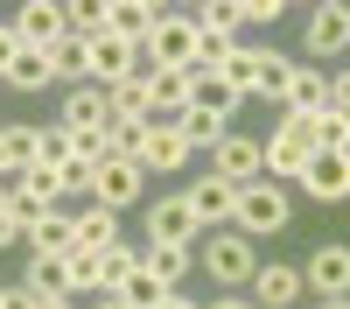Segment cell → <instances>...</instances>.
<instances>
[{
    "label": "cell",
    "instance_id": "cell-42",
    "mask_svg": "<svg viewBox=\"0 0 350 309\" xmlns=\"http://www.w3.org/2000/svg\"><path fill=\"white\" fill-rule=\"evenodd\" d=\"M161 309H203V302H189V295H175V288H168V295H161Z\"/></svg>",
    "mask_w": 350,
    "mask_h": 309
},
{
    "label": "cell",
    "instance_id": "cell-4",
    "mask_svg": "<svg viewBox=\"0 0 350 309\" xmlns=\"http://www.w3.org/2000/svg\"><path fill=\"white\" fill-rule=\"evenodd\" d=\"M140 56H148V71H196V21L161 8L148 42H140Z\"/></svg>",
    "mask_w": 350,
    "mask_h": 309
},
{
    "label": "cell",
    "instance_id": "cell-8",
    "mask_svg": "<svg viewBox=\"0 0 350 309\" xmlns=\"http://www.w3.org/2000/svg\"><path fill=\"white\" fill-rule=\"evenodd\" d=\"M8 28H14L21 49H56V42L70 36V21H64V8H56V0H28V8H14Z\"/></svg>",
    "mask_w": 350,
    "mask_h": 309
},
{
    "label": "cell",
    "instance_id": "cell-38",
    "mask_svg": "<svg viewBox=\"0 0 350 309\" xmlns=\"http://www.w3.org/2000/svg\"><path fill=\"white\" fill-rule=\"evenodd\" d=\"M14 56H21V42H14V28L0 21V77H8V64H14Z\"/></svg>",
    "mask_w": 350,
    "mask_h": 309
},
{
    "label": "cell",
    "instance_id": "cell-27",
    "mask_svg": "<svg viewBox=\"0 0 350 309\" xmlns=\"http://www.w3.org/2000/svg\"><path fill=\"white\" fill-rule=\"evenodd\" d=\"M49 71L70 77V84H92V36H64L49 49Z\"/></svg>",
    "mask_w": 350,
    "mask_h": 309
},
{
    "label": "cell",
    "instance_id": "cell-26",
    "mask_svg": "<svg viewBox=\"0 0 350 309\" xmlns=\"http://www.w3.org/2000/svg\"><path fill=\"white\" fill-rule=\"evenodd\" d=\"M64 295H105V260L98 253H64Z\"/></svg>",
    "mask_w": 350,
    "mask_h": 309
},
{
    "label": "cell",
    "instance_id": "cell-28",
    "mask_svg": "<svg viewBox=\"0 0 350 309\" xmlns=\"http://www.w3.org/2000/svg\"><path fill=\"white\" fill-rule=\"evenodd\" d=\"M0 84H14V92H49V84H56L49 49H21L14 64H8V77H0Z\"/></svg>",
    "mask_w": 350,
    "mask_h": 309
},
{
    "label": "cell",
    "instance_id": "cell-30",
    "mask_svg": "<svg viewBox=\"0 0 350 309\" xmlns=\"http://www.w3.org/2000/svg\"><path fill=\"white\" fill-rule=\"evenodd\" d=\"M140 267H148L154 281H168V288H175V281L189 274V246H175V239H154L148 253H140Z\"/></svg>",
    "mask_w": 350,
    "mask_h": 309
},
{
    "label": "cell",
    "instance_id": "cell-24",
    "mask_svg": "<svg viewBox=\"0 0 350 309\" xmlns=\"http://www.w3.org/2000/svg\"><path fill=\"white\" fill-rule=\"evenodd\" d=\"M175 134H183V140H189V155H196V148H203V155H211V148H217V140L231 134V120H217V112H211V106H189V112H175Z\"/></svg>",
    "mask_w": 350,
    "mask_h": 309
},
{
    "label": "cell",
    "instance_id": "cell-48",
    "mask_svg": "<svg viewBox=\"0 0 350 309\" xmlns=\"http://www.w3.org/2000/svg\"><path fill=\"white\" fill-rule=\"evenodd\" d=\"M0 295H8V288H0Z\"/></svg>",
    "mask_w": 350,
    "mask_h": 309
},
{
    "label": "cell",
    "instance_id": "cell-5",
    "mask_svg": "<svg viewBox=\"0 0 350 309\" xmlns=\"http://www.w3.org/2000/svg\"><path fill=\"white\" fill-rule=\"evenodd\" d=\"M308 127L301 120H280L273 127V140H259V176H273V183H295L301 169H308Z\"/></svg>",
    "mask_w": 350,
    "mask_h": 309
},
{
    "label": "cell",
    "instance_id": "cell-40",
    "mask_svg": "<svg viewBox=\"0 0 350 309\" xmlns=\"http://www.w3.org/2000/svg\"><path fill=\"white\" fill-rule=\"evenodd\" d=\"M14 239H21V225H14L8 211H0V246H14Z\"/></svg>",
    "mask_w": 350,
    "mask_h": 309
},
{
    "label": "cell",
    "instance_id": "cell-34",
    "mask_svg": "<svg viewBox=\"0 0 350 309\" xmlns=\"http://www.w3.org/2000/svg\"><path fill=\"white\" fill-rule=\"evenodd\" d=\"M196 106H211V112H217V120H231V112H239L245 99H239V92H231V84H224V77H196Z\"/></svg>",
    "mask_w": 350,
    "mask_h": 309
},
{
    "label": "cell",
    "instance_id": "cell-15",
    "mask_svg": "<svg viewBox=\"0 0 350 309\" xmlns=\"http://www.w3.org/2000/svg\"><path fill=\"white\" fill-rule=\"evenodd\" d=\"M315 204H343L350 197V155H308V169L295 176Z\"/></svg>",
    "mask_w": 350,
    "mask_h": 309
},
{
    "label": "cell",
    "instance_id": "cell-31",
    "mask_svg": "<svg viewBox=\"0 0 350 309\" xmlns=\"http://www.w3.org/2000/svg\"><path fill=\"white\" fill-rule=\"evenodd\" d=\"M112 295H120L126 309H161V295H168V281H154L148 267H133L126 281H120V288H112Z\"/></svg>",
    "mask_w": 350,
    "mask_h": 309
},
{
    "label": "cell",
    "instance_id": "cell-25",
    "mask_svg": "<svg viewBox=\"0 0 350 309\" xmlns=\"http://www.w3.org/2000/svg\"><path fill=\"white\" fill-rule=\"evenodd\" d=\"M105 120H148V71L105 84Z\"/></svg>",
    "mask_w": 350,
    "mask_h": 309
},
{
    "label": "cell",
    "instance_id": "cell-43",
    "mask_svg": "<svg viewBox=\"0 0 350 309\" xmlns=\"http://www.w3.org/2000/svg\"><path fill=\"white\" fill-rule=\"evenodd\" d=\"M315 309H350V295H315Z\"/></svg>",
    "mask_w": 350,
    "mask_h": 309
},
{
    "label": "cell",
    "instance_id": "cell-35",
    "mask_svg": "<svg viewBox=\"0 0 350 309\" xmlns=\"http://www.w3.org/2000/svg\"><path fill=\"white\" fill-rule=\"evenodd\" d=\"M98 260H105V295H112V288H120V281H126V274L140 267V253H133V246L120 239V246H105V253H98Z\"/></svg>",
    "mask_w": 350,
    "mask_h": 309
},
{
    "label": "cell",
    "instance_id": "cell-12",
    "mask_svg": "<svg viewBox=\"0 0 350 309\" xmlns=\"http://www.w3.org/2000/svg\"><path fill=\"white\" fill-rule=\"evenodd\" d=\"M196 106V71H148V120H175Z\"/></svg>",
    "mask_w": 350,
    "mask_h": 309
},
{
    "label": "cell",
    "instance_id": "cell-1",
    "mask_svg": "<svg viewBox=\"0 0 350 309\" xmlns=\"http://www.w3.org/2000/svg\"><path fill=\"white\" fill-rule=\"evenodd\" d=\"M239 99H273L280 106V84H287V56L280 49H259V42H239L224 56V71H217Z\"/></svg>",
    "mask_w": 350,
    "mask_h": 309
},
{
    "label": "cell",
    "instance_id": "cell-13",
    "mask_svg": "<svg viewBox=\"0 0 350 309\" xmlns=\"http://www.w3.org/2000/svg\"><path fill=\"white\" fill-rule=\"evenodd\" d=\"M323 106H329V71H301V64H287L280 112H287V120H308V112H323Z\"/></svg>",
    "mask_w": 350,
    "mask_h": 309
},
{
    "label": "cell",
    "instance_id": "cell-14",
    "mask_svg": "<svg viewBox=\"0 0 350 309\" xmlns=\"http://www.w3.org/2000/svg\"><path fill=\"white\" fill-rule=\"evenodd\" d=\"M245 288H252V309H295V302L308 295V281H301V267L280 260V267H259Z\"/></svg>",
    "mask_w": 350,
    "mask_h": 309
},
{
    "label": "cell",
    "instance_id": "cell-7",
    "mask_svg": "<svg viewBox=\"0 0 350 309\" xmlns=\"http://www.w3.org/2000/svg\"><path fill=\"white\" fill-rule=\"evenodd\" d=\"M133 162L148 169V176H175V169L189 162V140L175 134V120H148V127H140V148H133Z\"/></svg>",
    "mask_w": 350,
    "mask_h": 309
},
{
    "label": "cell",
    "instance_id": "cell-33",
    "mask_svg": "<svg viewBox=\"0 0 350 309\" xmlns=\"http://www.w3.org/2000/svg\"><path fill=\"white\" fill-rule=\"evenodd\" d=\"M64 140H70V162H77V169H98V162L112 155V134H105V127H92V134H64Z\"/></svg>",
    "mask_w": 350,
    "mask_h": 309
},
{
    "label": "cell",
    "instance_id": "cell-44",
    "mask_svg": "<svg viewBox=\"0 0 350 309\" xmlns=\"http://www.w3.org/2000/svg\"><path fill=\"white\" fill-rule=\"evenodd\" d=\"M36 309H70V295H42V302H36Z\"/></svg>",
    "mask_w": 350,
    "mask_h": 309
},
{
    "label": "cell",
    "instance_id": "cell-2",
    "mask_svg": "<svg viewBox=\"0 0 350 309\" xmlns=\"http://www.w3.org/2000/svg\"><path fill=\"white\" fill-rule=\"evenodd\" d=\"M287 218H295V204H287V190L280 183H239V211H231V232H245V239H273L287 232Z\"/></svg>",
    "mask_w": 350,
    "mask_h": 309
},
{
    "label": "cell",
    "instance_id": "cell-10",
    "mask_svg": "<svg viewBox=\"0 0 350 309\" xmlns=\"http://www.w3.org/2000/svg\"><path fill=\"white\" fill-rule=\"evenodd\" d=\"M301 42H308V56H343V49H350V8H343V0H323V8H308Z\"/></svg>",
    "mask_w": 350,
    "mask_h": 309
},
{
    "label": "cell",
    "instance_id": "cell-37",
    "mask_svg": "<svg viewBox=\"0 0 350 309\" xmlns=\"http://www.w3.org/2000/svg\"><path fill=\"white\" fill-rule=\"evenodd\" d=\"M329 106H336V112H350V71H336V77H329Z\"/></svg>",
    "mask_w": 350,
    "mask_h": 309
},
{
    "label": "cell",
    "instance_id": "cell-22",
    "mask_svg": "<svg viewBox=\"0 0 350 309\" xmlns=\"http://www.w3.org/2000/svg\"><path fill=\"white\" fill-rule=\"evenodd\" d=\"M56 127H64V134H92V127H105V92H98V84H70V99H64V112H56Z\"/></svg>",
    "mask_w": 350,
    "mask_h": 309
},
{
    "label": "cell",
    "instance_id": "cell-36",
    "mask_svg": "<svg viewBox=\"0 0 350 309\" xmlns=\"http://www.w3.org/2000/svg\"><path fill=\"white\" fill-rule=\"evenodd\" d=\"M287 8H280V0H245V8H239V28L252 21V28H267V21H280Z\"/></svg>",
    "mask_w": 350,
    "mask_h": 309
},
{
    "label": "cell",
    "instance_id": "cell-29",
    "mask_svg": "<svg viewBox=\"0 0 350 309\" xmlns=\"http://www.w3.org/2000/svg\"><path fill=\"white\" fill-rule=\"evenodd\" d=\"M77 246H84V253H105V246H120V211H105V204L77 211Z\"/></svg>",
    "mask_w": 350,
    "mask_h": 309
},
{
    "label": "cell",
    "instance_id": "cell-46",
    "mask_svg": "<svg viewBox=\"0 0 350 309\" xmlns=\"http://www.w3.org/2000/svg\"><path fill=\"white\" fill-rule=\"evenodd\" d=\"M0 211H8V183H0Z\"/></svg>",
    "mask_w": 350,
    "mask_h": 309
},
{
    "label": "cell",
    "instance_id": "cell-6",
    "mask_svg": "<svg viewBox=\"0 0 350 309\" xmlns=\"http://www.w3.org/2000/svg\"><path fill=\"white\" fill-rule=\"evenodd\" d=\"M140 183H148V169H140L133 155H105V162L92 169V204L126 211V204H140Z\"/></svg>",
    "mask_w": 350,
    "mask_h": 309
},
{
    "label": "cell",
    "instance_id": "cell-47",
    "mask_svg": "<svg viewBox=\"0 0 350 309\" xmlns=\"http://www.w3.org/2000/svg\"><path fill=\"white\" fill-rule=\"evenodd\" d=\"M0 127H8V120H0Z\"/></svg>",
    "mask_w": 350,
    "mask_h": 309
},
{
    "label": "cell",
    "instance_id": "cell-23",
    "mask_svg": "<svg viewBox=\"0 0 350 309\" xmlns=\"http://www.w3.org/2000/svg\"><path fill=\"white\" fill-rule=\"evenodd\" d=\"M308 148L315 155H350V112H336V106H323V112H308Z\"/></svg>",
    "mask_w": 350,
    "mask_h": 309
},
{
    "label": "cell",
    "instance_id": "cell-19",
    "mask_svg": "<svg viewBox=\"0 0 350 309\" xmlns=\"http://www.w3.org/2000/svg\"><path fill=\"white\" fill-rule=\"evenodd\" d=\"M28 246H36L42 260H64V253H77V218H70V211H42L36 225H28Z\"/></svg>",
    "mask_w": 350,
    "mask_h": 309
},
{
    "label": "cell",
    "instance_id": "cell-9",
    "mask_svg": "<svg viewBox=\"0 0 350 309\" xmlns=\"http://www.w3.org/2000/svg\"><path fill=\"white\" fill-rule=\"evenodd\" d=\"M183 197H189V211H196V232H224L231 211H239V183H224V176H203Z\"/></svg>",
    "mask_w": 350,
    "mask_h": 309
},
{
    "label": "cell",
    "instance_id": "cell-41",
    "mask_svg": "<svg viewBox=\"0 0 350 309\" xmlns=\"http://www.w3.org/2000/svg\"><path fill=\"white\" fill-rule=\"evenodd\" d=\"M203 309H252L245 295H217V302H203Z\"/></svg>",
    "mask_w": 350,
    "mask_h": 309
},
{
    "label": "cell",
    "instance_id": "cell-39",
    "mask_svg": "<svg viewBox=\"0 0 350 309\" xmlns=\"http://www.w3.org/2000/svg\"><path fill=\"white\" fill-rule=\"evenodd\" d=\"M0 309H36V295H28V288H8V295H0Z\"/></svg>",
    "mask_w": 350,
    "mask_h": 309
},
{
    "label": "cell",
    "instance_id": "cell-17",
    "mask_svg": "<svg viewBox=\"0 0 350 309\" xmlns=\"http://www.w3.org/2000/svg\"><path fill=\"white\" fill-rule=\"evenodd\" d=\"M211 176H224V183H259V140H252V134H224L217 148H211Z\"/></svg>",
    "mask_w": 350,
    "mask_h": 309
},
{
    "label": "cell",
    "instance_id": "cell-3",
    "mask_svg": "<svg viewBox=\"0 0 350 309\" xmlns=\"http://www.w3.org/2000/svg\"><path fill=\"white\" fill-rule=\"evenodd\" d=\"M196 260H203V274H211L224 295H231V288H245V281L259 274V253H252V239H245V232H231V225L203 239V253H196Z\"/></svg>",
    "mask_w": 350,
    "mask_h": 309
},
{
    "label": "cell",
    "instance_id": "cell-18",
    "mask_svg": "<svg viewBox=\"0 0 350 309\" xmlns=\"http://www.w3.org/2000/svg\"><path fill=\"white\" fill-rule=\"evenodd\" d=\"M133 71H140V49L98 28V36H92V77H98V92H105V84H120V77H133Z\"/></svg>",
    "mask_w": 350,
    "mask_h": 309
},
{
    "label": "cell",
    "instance_id": "cell-11",
    "mask_svg": "<svg viewBox=\"0 0 350 309\" xmlns=\"http://www.w3.org/2000/svg\"><path fill=\"white\" fill-rule=\"evenodd\" d=\"M301 281H308V295H350V246L323 239V246L308 253V267H301Z\"/></svg>",
    "mask_w": 350,
    "mask_h": 309
},
{
    "label": "cell",
    "instance_id": "cell-45",
    "mask_svg": "<svg viewBox=\"0 0 350 309\" xmlns=\"http://www.w3.org/2000/svg\"><path fill=\"white\" fill-rule=\"evenodd\" d=\"M98 309H126V302H120V295H105V302H98Z\"/></svg>",
    "mask_w": 350,
    "mask_h": 309
},
{
    "label": "cell",
    "instance_id": "cell-32",
    "mask_svg": "<svg viewBox=\"0 0 350 309\" xmlns=\"http://www.w3.org/2000/svg\"><path fill=\"white\" fill-rule=\"evenodd\" d=\"M21 288L28 295H64V260H42V253H36V260H28V274H21Z\"/></svg>",
    "mask_w": 350,
    "mask_h": 309
},
{
    "label": "cell",
    "instance_id": "cell-20",
    "mask_svg": "<svg viewBox=\"0 0 350 309\" xmlns=\"http://www.w3.org/2000/svg\"><path fill=\"white\" fill-rule=\"evenodd\" d=\"M148 239H175V246L196 239V211H189V197H161V204H148Z\"/></svg>",
    "mask_w": 350,
    "mask_h": 309
},
{
    "label": "cell",
    "instance_id": "cell-16",
    "mask_svg": "<svg viewBox=\"0 0 350 309\" xmlns=\"http://www.w3.org/2000/svg\"><path fill=\"white\" fill-rule=\"evenodd\" d=\"M42 162V127H0V183H21L28 169Z\"/></svg>",
    "mask_w": 350,
    "mask_h": 309
},
{
    "label": "cell",
    "instance_id": "cell-21",
    "mask_svg": "<svg viewBox=\"0 0 350 309\" xmlns=\"http://www.w3.org/2000/svg\"><path fill=\"white\" fill-rule=\"evenodd\" d=\"M154 0H112V8H105V36H120V42H148V28H154Z\"/></svg>",
    "mask_w": 350,
    "mask_h": 309
}]
</instances>
